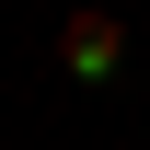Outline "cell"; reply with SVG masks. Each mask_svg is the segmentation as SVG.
<instances>
[{
  "mask_svg": "<svg viewBox=\"0 0 150 150\" xmlns=\"http://www.w3.org/2000/svg\"><path fill=\"white\" fill-rule=\"evenodd\" d=\"M58 69H69V81H115V69H127V23H115V12H69V23H58Z\"/></svg>",
  "mask_w": 150,
  "mask_h": 150,
  "instance_id": "6da1fadb",
  "label": "cell"
}]
</instances>
